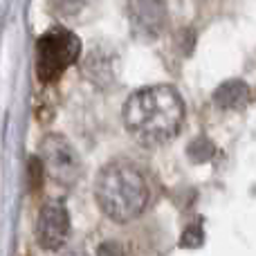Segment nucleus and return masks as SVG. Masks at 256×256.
Segmentation results:
<instances>
[{"label": "nucleus", "mask_w": 256, "mask_h": 256, "mask_svg": "<svg viewBox=\"0 0 256 256\" xmlns=\"http://www.w3.org/2000/svg\"><path fill=\"white\" fill-rule=\"evenodd\" d=\"M184 120V102L173 86H146L128 97L124 106L126 130L142 144H162L171 140Z\"/></svg>", "instance_id": "f257e3e1"}, {"label": "nucleus", "mask_w": 256, "mask_h": 256, "mask_svg": "<svg viewBox=\"0 0 256 256\" xmlns=\"http://www.w3.org/2000/svg\"><path fill=\"white\" fill-rule=\"evenodd\" d=\"M148 196L150 191L142 171L124 160L106 164L94 180L99 209L115 222H128L140 216L146 209Z\"/></svg>", "instance_id": "f03ea898"}, {"label": "nucleus", "mask_w": 256, "mask_h": 256, "mask_svg": "<svg viewBox=\"0 0 256 256\" xmlns=\"http://www.w3.org/2000/svg\"><path fill=\"white\" fill-rule=\"evenodd\" d=\"M81 54V40L66 27H52L36 45V74L43 84L56 81Z\"/></svg>", "instance_id": "7ed1b4c3"}, {"label": "nucleus", "mask_w": 256, "mask_h": 256, "mask_svg": "<svg viewBox=\"0 0 256 256\" xmlns=\"http://www.w3.org/2000/svg\"><path fill=\"white\" fill-rule=\"evenodd\" d=\"M40 160H43L45 173L54 182L70 186L81 176V160L74 146L63 135H48L40 144Z\"/></svg>", "instance_id": "20e7f679"}, {"label": "nucleus", "mask_w": 256, "mask_h": 256, "mask_svg": "<svg viewBox=\"0 0 256 256\" xmlns=\"http://www.w3.org/2000/svg\"><path fill=\"white\" fill-rule=\"evenodd\" d=\"M128 20H130V30L137 38H158L166 30V2L164 0H128Z\"/></svg>", "instance_id": "39448f33"}, {"label": "nucleus", "mask_w": 256, "mask_h": 256, "mask_svg": "<svg viewBox=\"0 0 256 256\" xmlns=\"http://www.w3.org/2000/svg\"><path fill=\"white\" fill-rule=\"evenodd\" d=\"M70 236V216L61 202L43 204L36 220V238L43 250L56 252L68 243Z\"/></svg>", "instance_id": "423d86ee"}, {"label": "nucleus", "mask_w": 256, "mask_h": 256, "mask_svg": "<svg viewBox=\"0 0 256 256\" xmlns=\"http://www.w3.org/2000/svg\"><path fill=\"white\" fill-rule=\"evenodd\" d=\"M84 74L92 81L94 86H110L115 81V66H112V56L108 50L94 48L88 52L84 61Z\"/></svg>", "instance_id": "0eeeda50"}, {"label": "nucleus", "mask_w": 256, "mask_h": 256, "mask_svg": "<svg viewBox=\"0 0 256 256\" xmlns=\"http://www.w3.org/2000/svg\"><path fill=\"white\" fill-rule=\"evenodd\" d=\"M214 104L222 110H236L243 108L250 102V86L240 79H230L222 81L216 90H214Z\"/></svg>", "instance_id": "6e6552de"}, {"label": "nucleus", "mask_w": 256, "mask_h": 256, "mask_svg": "<svg viewBox=\"0 0 256 256\" xmlns=\"http://www.w3.org/2000/svg\"><path fill=\"white\" fill-rule=\"evenodd\" d=\"M214 144L207 140V137H196L189 146H186V153H189V160L196 164H202V162H209L214 158Z\"/></svg>", "instance_id": "1a4fd4ad"}, {"label": "nucleus", "mask_w": 256, "mask_h": 256, "mask_svg": "<svg viewBox=\"0 0 256 256\" xmlns=\"http://www.w3.org/2000/svg\"><path fill=\"white\" fill-rule=\"evenodd\" d=\"M27 178H30V189L32 191H38L43 186V180H45V166H43V160L38 155L30 158L27 162Z\"/></svg>", "instance_id": "9d476101"}, {"label": "nucleus", "mask_w": 256, "mask_h": 256, "mask_svg": "<svg viewBox=\"0 0 256 256\" xmlns=\"http://www.w3.org/2000/svg\"><path fill=\"white\" fill-rule=\"evenodd\" d=\"M204 243V232L200 227V222H194V225H186V230L182 232L180 236V245L186 250H196Z\"/></svg>", "instance_id": "9b49d317"}, {"label": "nucleus", "mask_w": 256, "mask_h": 256, "mask_svg": "<svg viewBox=\"0 0 256 256\" xmlns=\"http://www.w3.org/2000/svg\"><path fill=\"white\" fill-rule=\"evenodd\" d=\"M52 2V9L61 16H74L81 9H86L90 4V0H50Z\"/></svg>", "instance_id": "f8f14e48"}, {"label": "nucleus", "mask_w": 256, "mask_h": 256, "mask_svg": "<svg viewBox=\"0 0 256 256\" xmlns=\"http://www.w3.org/2000/svg\"><path fill=\"white\" fill-rule=\"evenodd\" d=\"M97 256H124V250H122V245L115 243V240H106V243L99 245Z\"/></svg>", "instance_id": "ddd939ff"}, {"label": "nucleus", "mask_w": 256, "mask_h": 256, "mask_svg": "<svg viewBox=\"0 0 256 256\" xmlns=\"http://www.w3.org/2000/svg\"><path fill=\"white\" fill-rule=\"evenodd\" d=\"M70 256H86V254H84V252H72Z\"/></svg>", "instance_id": "4468645a"}]
</instances>
